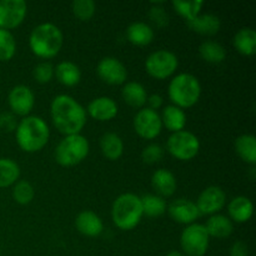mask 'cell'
Segmentation results:
<instances>
[{"instance_id":"cell-1","label":"cell","mask_w":256,"mask_h":256,"mask_svg":"<svg viewBox=\"0 0 256 256\" xmlns=\"http://www.w3.org/2000/svg\"><path fill=\"white\" fill-rule=\"evenodd\" d=\"M50 115L54 126L64 135L82 134L86 124V110L74 98L60 94L50 104Z\"/></svg>"},{"instance_id":"cell-2","label":"cell","mask_w":256,"mask_h":256,"mask_svg":"<svg viewBox=\"0 0 256 256\" xmlns=\"http://www.w3.org/2000/svg\"><path fill=\"white\" fill-rule=\"evenodd\" d=\"M49 138L50 129L46 122L36 115L22 118L15 128V139L25 152H40L48 144Z\"/></svg>"},{"instance_id":"cell-3","label":"cell","mask_w":256,"mask_h":256,"mask_svg":"<svg viewBox=\"0 0 256 256\" xmlns=\"http://www.w3.org/2000/svg\"><path fill=\"white\" fill-rule=\"evenodd\" d=\"M64 42V35L52 22H42L32 30L29 46L34 55L42 59H52L60 52Z\"/></svg>"},{"instance_id":"cell-4","label":"cell","mask_w":256,"mask_h":256,"mask_svg":"<svg viewBox=\"0 0 256 256\" xmlns=\"http://www.w3.org/2000/svg\"><path fill=\"white\" fill-rule=\"evenodd\" d=\"M142 199L132 192H124L114 200L112 206V219L115 226L124 232L135 229L142 222Z\"/></svg>"},{"instance_id":"cell-5","label":"cell","mask_w":256,"mask_h":256,"mask_svg":"<svg viewBox=\"0 0 256 256\" xmlns=\"http://www.w3.org/2000/svg\"><path fill=\"white\" fill-rule=\"evenodd\" d=\"M168 94L172 105L182 110L188 109L199 102L202 84L195 75L190 72H180L170 80Z\"/></svg>"},{"instance_id":"cell-6","label":"cell","mask_w":256,"mask_h":256,"mask_svg":"<svg viewBox=\"0 0 256 256\" xmlns=\"http://www.w3.org/2000/svg\"><path fill=\"white\" fill-rule=\"evenodd\" d=\"M89 140L84 135H65L55 148L54 158L59 165L70 168L84 162L89 155Z\"/></svg>"},{"instance_id":"cell-7","label":"cell","mask_w":256,"mask_h":256,"mask_svg":"<svg viewBox=\"0 0 256 256\" xmlns=\"http://www.w3.org/2000/svg\"><path fill=\"white\" fill-rule=\"evenodd\" d=\"M169 154L180 162H190L200 152V140L194 132L182 130L172 132L166 142Z\"/></svg>"},{"instance_id":"cell-8","label":"cell","mask_w":256,"mask_h":256,"mask_svg":"<svg viewBox=\"0 0 256 256\" xmlns=\"http://www.w3.org/2000/svg\"><path fill=\"white\" fill-rule=\"evenodd\" d=\"M210 245V236L202 224L188 225L180 235V246L185 256H205Z\"/></svg>"},{"instance_id":"cell-9","label":"cell","mask_w":256,"mask_h":256,"mask_svg":"<svg viewBox=\"0 0 256 256\" xmlns=\"http://www.w3.org/2000/svg\"><path fill=\"white\" fill-rule=\"evenodd\" d=\"M179 68L176 54L166 49H159L152 52L145 60V70L156 80H165L172 76Z\"/></svg>"},{"instance_id":"cell-10","label":"cell","mask_w":256,"mask_h":256,"mask_svg":"<svg viewBox=\"0 0 256 256\" xmlns=\"http://www.w3.org/2000/svg\"><path fill=\"white\" fill-rule=\"evenodd\" d=\"M134 130L140 138L145 140H154L162 130V122L160 114L149 108H142L138 110L132 120Z\"/></svg>"},{"instance_id":"cell-11","label":"cell","mask_w":256,"mask_h":256,"mask_svg":"<svg viewBox=\"0 0 256 256\" xmlns=\"http://www.w3.org/2000/svg\"><path fill=\"white\" fill-rule=\"evenodd\" d=\"M200 215H212L219 214L226 205V194L224 190L216 185H212L202 190L195 202Z\"/></svg>"},{"instance_id":"cell-12","label":"cell","mask_w":256,"mask_h":256,"mask_svg":"<svg viewBox=\"0 0 256 256\" xmlns=\"http://www.w3.org/2000/svg\"><path fill=\"white\" fill-rule=\"evenodd\" d=\"M28 5L24 0H0V29L12 30L24 22Z\"/></svg>"},{"instance_id":"cell-13","label":"cell","mask_w":256,"mask_h":256,"mask_svg":"<svg viewBox=\"0 0 256 256\" xmlns=\"http://www.w3.org/2000/svg\"><path fill=\"white\" fill-rule=\"evenodd\" d=\"M96 74L109 85H122L126 82L128 70L118 58L105 56L98 62Z\"/></svg>"},{"instance_id":"cell-14","label":"cell","mask_w":256,"mask_h":256,"mask_svg":"<svg viewBox=\"0 0 256 256\" xmlns=\"http://www.w3.org/2000/svg\"><path fill=\"white\" fill-rule=\"evenodd\" d=\"M10 110L19 116H28L35 105V95L26 85H15L8 95Z\"/></svg>"},{"instance_id":"cell-15","label":"cell","mask_w":256,"mask_h":256,"mask_svg":"<svg viewBox=\"0 0 256 256\" xmlns=\"http://www.w3.org/2000/svg\"><path fill=\"white\" fill-rule=\"evenodd\" d=\"M166 212L175 222L186 225V226L196 222V220L202 216L195 202L185 199V198H179L170 202L168 205Z\"/></svg>"},{"instance_id":"cell-16","label":"cell","mask_w":256,"mask_h":256,"mask_svg":"<svg viewBox=\"0 0 256 256\" xmlns=\"http://www.w3.org/2000/svg\"><path fill=\"white\" fill-rule=\"evenodd\" d=\"M116 102L109 96H99L92 99L88 105L86 112L98 122H110L119 112Z\"/></svg>"},{"instance_id":"cell-17","label":"cell","mask_w":256,"mask_h":256,"mask_svg":"<svg viewBox=\"0 0 256 256\" xmlns=\"http://www.w3.org/2000/svg\"><path fill=\"white\" fill-rule=\"evenodd\" d=\"M75 228L84 236L96 238L104 230V222L96 212L92 210H84L75 218Z\"/></svg>"},{"instance_id":"cell-18","label":"cell","mask_w":256,"mask_h":256,"mask_svg":"<svg viewBox=\"0 0 256 256\" xmlns=\"http://www.w3.org/2000/svg\"><path fill=\"white\" fill-rule=\"evenodd\" d=\"M254 212V204L246 196H235L228 204V214L229 219L236 224H244L249 222Z\"/></svg>"},{"instance_id":"cell-19","label":"cell","mask_w":256,"mask_h":256,"mask_svg":"<svg viewBox=\"0 0 256 256\" xmlns=\"http://www.w3.org/2000/svg\"><path fill=\"white\" fill-rule=\"evenodd\" d=\"M152 186L156 195L162 198H169L176 192V178L170 170L158 169L152 175Z\"/></svg>"},{"instance_id":"cell-20","label":"cell","mask_w":256,"mask_h":256,"mask_svg":"<svg viewBox=\"0 0 256 256\" xmlns=\"http://www.w3.org/2000/svg\"><path fill=\"white\" fill-rule=\"evenodd\" d=\"M186 24L192 32L200 35L212 36V35L218 34L220 32L222 20L214 14H199L198 16L192 18V20H188Z\"/></svg>"},{"instance_id":"cell-21","label":"cell","mask_w":256,"mask_h":256,"mask_svg":"<svg viewBox=\"0 0 256 256\" xmlns=\"http://www.w3.org/2000/svg\"><path fill=\"white\" fill-rule=\"evenodd\" d=\"M208 234L210 238H216V239H226L234 232V222L222 214L212 215L206 220V224L204 225Z\"/></svg>"},{"instance_id":"cell-22","label":"cell","mask_w":256,"mask_h":256,"mask_svg":"<svg viewBox=\"0 0 256 256\" xmlns=\"http://www.w3.org/2000/svg\"><path fill=\"white\" fill-rule=\"evenodd\" d=\"M99 144L102 154L108 160L115 162V160L120 159L122 154H124V142H122V139L116 132H104L102 138H100Z\"/></svg>"},{"instance_id":"cell-23","label":"cell","mask_w":256,"mask_h":256,"mask_svg":"<svg viewBox=\"0 0 256 256\" xmlns=\"http://www.w3.org/2000/svg\"><path fill=\"white\" fill-rule=\"evenodd\" d=\"M162 126L166 128L170 132H178L185 130V125H186V114L182 109L175 106V105H166L162 109Z\"/></svg>"},{"instance_id":"cell-24","label":"cell","mask_w":256,"mask_h":256,"mask_svg":"<svg viewBox=\"0 0 256 256\" xmlns=\"http://www.w3.org/2000/svg\"><path fill=\"white\" fill-rule=\"evenodd\" d=\"M154 29L144 22H134L128 26L126 38L136 46H146L154 40Z\"/></svg>"},{"instance_id":"cell-25","label":"cell","mask_w":256,"mask_h":256,"mask_svg":"<svg viewBox=\"0 0 256 256\" xmlns=\"http://www.w3.org/2000/svg\"><path fill=\"white\" fill-rule=\"evenodd\" d=\"M54 76L65 86H75L82 80V70L75 62L64 60L54 68Z\"/></svg>"},{"instance_id":"cell-26","label":"cell","mask_w":256,"mask_h":256,"mask_svg":"<svg viewBox=\"0 0 256 256\" xmlns=\"http://www.w3.org/2000/svg\"><path fill=\"white\" fill-rule=\"evenodd\" d=\"M122 100L135 109H142L145 108L148 100V92L144 85L138 82H125L122 89Z\"/></svg>"},{"instance_id":"cell-27","label":"cell","mask_w":256,"mask_h":256,"mask_svg":"<svg viewBox=\"0 0 256 256\" xmlns=\"http://www.w3.org/2000/svg\"><path fill=\"white\" fill-rule=\"evenodd\" d=\"M232 45L242 55L252 56L256 52V32L252 28H242L235 32Z\"/></svg>"},{"instance_id":"cell-28","label":"cell","mask_w":256,"mask_h":256,"mask_svg":"<svg viewBox=\"0 0 256 256\" xmlns=\"http://www.w3.org/2000/svg\"><path fill=\"white\" fill-rule=\"evenodd\" d=\"M236 154L242 160L250 165L256 164V138L252 134H242L234 142Z\"/></svg>"},{"instance_id":"cell-29","label":"cell","mask_w":256,"mask_h":256,"mask_svg":"<svg viewBox=\"0 0 256 256\" xmlns=\"http://www.w3.org/2000/svg\"><path fill=\"white\" fill-rule=\"evenodd\" d=\"M199 54L202 59L209 64H220L226 58V50L220 42L214 40H205L200 44Z\"/></svg>"},{"instance_id":"cell-30","label":"cell","mask_w":256,"mask_h":256,"mask_svg":"<svg viewBox=\"0 0 256 256\" xmlns=\"http://www.w3.org/2000/svg\"><path fill=\"white\" fill-rule=\"evenodd\" d=\"M19 178V164L9 158H0V189L12 186Z\"/></svg>"},{"instance_id":"cell-31","label":"cell","mask_w":256,"mask_h":256,"mask_svg":"<svg viewBox=\"0 0 256 256\" xmlns=\"http://www.w3.org/2000/svg\"><path fill=\"white\" fill-rule=\"evenodd\" d=\"M142 205V212L149 218H159L166 212L168 205L164 198L156 194H146L140 198Z\"/></svg>"},{"instance_id":"cell-32","label":"cell","mask_w":256,"mask_h":256,"mask_svg":"<svg viewBox=\"0 0 256 256\" xmlns=\"http://www.w3.org/2000/svg\"><path fill=\"white\" fill-rule=\"evenodd\" d=\"M12 195L15 202H18L20 205H28L34 200V186L29 182H26V180H18L12 185Z\"/></svg>"},{"instance_id":"cell-33","label":"cell","mask_w":256,"mask_h":256,"mask_svg":"<svg viewBox=\"0 0 256 256\" xmlns=\"http://www.w3.org/2000/svg\"><path fill=\"white\" fill-rule=\"evenodd\" d=\"M16 52V40L12 32L0 29V62H9Z\"/></svg>"},{"instance_id":"cell-34","label":"cell","mask_w":256,"mask_h":256,"mask_svg":"<svg viewBox=\"0 0 256 256\" xmlns=\"http://www.w3.org/2000/svg\"><path fill=\"white\" fill-rule=\"evenodd\" d=\"M204 6V2L200 0H192V2H180V0H174L172 2V8L175 12L185 19V22L192 20V18L198 16L200 14V10Z\"/></svg>"},{"instance_id":"cell-35","label":"cell","mask_w":256,"mask_h":256,"mask_svg":"<svg viewBox=\"0 0 256 256\" xmlns=\"http://www.w3.org/2000/svg\"><path fill=\"white\" fill-rule=\"evenodd\" d=\"M72 14L82 22H89L96 12L94 0H74L72 4Z\"/></svg>"},{"instance_id":"cell-36","label":"cell","mask_w":256,"mask_h":256,"mask_svg":"<svg viewBox=\"0 0 256 256\" xmlns=\"http://www.w3.org/2000/svg\"><path fill=\"white\" fill-rule=\"evenodd\" d=\"M148 15H149L150 22L156 28H165L169 24V14L164 9L162 2H152Z\"/></svg>"},{"instance_id":"cell-37","label":"cell","mask_w":256,"mask_h":256,"mask_svg":"<svg viewBox=\"0 0 256 256\" xmlns=\"http://www.w3.org/2000/svg\"><path fill=\"white\" fill-rule=\"evenodd\" d=\"M32 76L39 84H48L54 78V66L49 62H42L36 64L32 70Z\"/></svg>"},{"instance_id":"cell-38","label":"cell","mask_w":256,"mask_h":256,"mask_svg":"<svg viewBox=\"0 0 256 256\" xmlns=\"http://www.w3.org/2000/svg\"><path fill=\"white\" fill-rule=\"evenodd\" d=\"M162 158H164V149L162 145L156 144V142L146 145L142 152V159L145 164H156V162H162Z\"/></svg>"},{"instance_id":"cell-39","label":"cell","mask_w":256,"mask_h":256,"mask_svg":"<svg viewBox=\"0 0 256 256\" xmlns=\"http://www.w3.org/2000/svg\"><path fill=\"white\" fill-rule=\"evenodd\" d=\"M230 256H249V248L246 242H235L230 248Z\"/></svg>"},{"instance_id":"cell-40","label":"cell","mask_w":256,"mask_h":256,"mask_svg":"<svg viewBox=\"0 0 256 256\" xmlns=\"http://www.w3.org/2000/svg\"><path fill=\"white\" fill-rule=\"evenodd\" d=\"M15 128H16V124H15L12 115L6 114V112L0 115V129L10 132V130H15Z\"/></svg>"},{"instance_id":"cell-41","label":"cell","mask_w":256,"mask_h":256,"mask_svg":"<svg viewBox=\"0 0 256 256\" xmlns=\"http://www.w3.org/2000/svg\"><path fill=\"white\" fill-rule=\"evenodd\" d=\"M148 108L152 110H155V112H158V110L160 109V108L162 106V102H164V99H162V95L159 94H152L150 96H148Z\"/></svg>"},{"instance_id":"cell-42","label":"cell","mask_w":256,"mask_h":256,"mask_svg":"<svg viewBox=\"0 0 256 256\" xmlns=\"http://www.w3.org/2000/svg\"><path fill=\"white\" fill-rule=\"evenodd\" d=\"M165 256H185V255L182 254V252H179V250H172V252H168Z\"/></svg>"},{"instance_id":"cell-43","label":"cell","mask_w":256,"mask_h":256,"mask_svg":"<svg viewBox=\"0 0 256 256\" xmlns=\"http://www.w3.org/2000/svg\"><path fill=\"white\" fill-rule=\"evenodd\" d=\"M0 256H2V250H0Z\"/></svg>"}]
</instances>
